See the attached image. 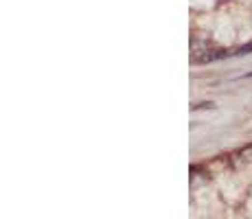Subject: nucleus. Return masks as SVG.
<instances>
[{
	"mask_svg": "<svg viewBox=\"0 0 252 219\" xmlns=\"http://www.w3.org/2000/svg\"><path fill=\"white\" fill-rule=\"evenodd\" d=\"M239 156H241V160H248V162H252V145H248V147L241 149Z\"/></svg>",
	"mask_w": 252,
	"mask_h": 219,
	"instance_id": "nucleus-1",
	"label": "nucleus"
}]
</instances>
